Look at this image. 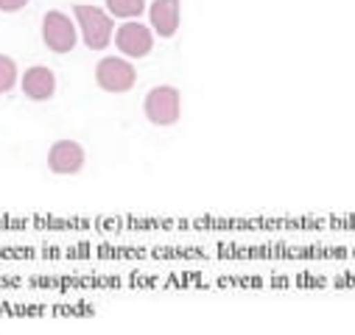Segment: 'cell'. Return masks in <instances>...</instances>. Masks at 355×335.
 Wrapping results in <instances>:
<instances>
[{
    "mask_svg": "<svg viewBox=\"0 0 355 335\" xmlns=\"http://www.w3.org/2000/svg\"><path fill=\"white\" fill-rule=\"evenodd\" d=\"M73 15H76V23L81 28V37H84V45L93 48V51H104L110 42H112V15L98 9V6H73Z\"/></svg>",
    "mask_w": 355,
    "mask_h": 335,
    "instance_id": "obj_1",
    "label": "cell"
},
{
    "mask_svg": "<svg viewBox=\"0 0 355 335\" xmlns=\"http://www.w3.org/2000/svg\"><path fill=\"white\" fill-rule=\"evenodd\" d=\"M143 109H146V118L154 126H173L176 120H180V112H182L180 90L171 87V84H159V87L148 90V96L143 101Z\"/></svg>",
    "mask_w": 355,
    "mask_h": 335,
    "instance_id": "obj_2",
    "label": "cell"
},
{
    "mask_svg": "<svg viewBox=\"0 0 355 335\" xmlns=\"http://www.w3.org/2000/svg\"><path fill=\"white\" fill-rule=\"evenodd\" d=\"M96 81H98V87L104 93H129L135 87V81H137V70L132 67V62L121 59V56H107L98 62L96 67Z\"/></svg>",
    "mask_w": 355,
    "mask_h": 335,
    "instance_id": "obj_3",
    "label": "cell"
},
{
    "mask_svg": "<svg viewBox=\"0 0 355 335\" xmlns=\"http://www.w3.org/2000/svg\"><path fill=\"white\" fill-rule=\"evenodd\" d=\"M42 39L53 53H70L76 48V26L64 12H48L42 17Z\"/></svg>",
    "mask_w": 355,
    "mask_h": 335,
    "instance_id": "obj_4",
    "label": "cell"
},
{
    "mask_svg": "<svg viewBox=\"0 0 355 335\" xmlns=\"http://www.w3.org/2000/svg\"><path fill=\"white\" fill-rule=\"evenodd\" d=\"M112 37H115L118 51L129 59H143L154 48V31L148 26H140V23H123Z\"/></svg>",
    "mask_w": 355,
    "mask_h": 335,
    "instance_id": "obj_5",
    "label": "cell"
},
{
    "mask_svg": "<svg viewBox=\"0 0 355 335\" xmlns=\"http://www.w3.org/2000/svg\"><path fill=\"white\" fill-rule=\"evenodd\" d=\"M84 148L76 140H59L48 151V168L59 176H73L84 168Z\"/></svg>",
    "mask_w": 355,
    "mask_h": 335,
    "instance_id": "obj_6",
    "label": "cell"
},
{
    "mask_svg": "<svg viewBox=\"0 0 355 335\" xmlns=\"http://www.w3.org/2000/svg\"><path fill=\"white\" fill-rule=\"evenodd\" d=\"M151 28L157 31V37L171 39L176 31H180V0H154L151 9Z\"/></svg>",
    "mask_w": 355,
    "mask_h": 335,
    "instance_id": "obj_7",
    "label": "cell"
},
{
    "mask_svg": "<svg viewBox=\"0 0 355 335\" xmlns=\"http://www.w3.org/2000/svg\"><path fill=\"white\" fill-rule=\"evenodd\" d=\"M23 93L31 101L53 98V93H56V75H53V70H48L45 64H37V67L26 70V75H23Z\"/></svg>",
    "mask_w": 355,
    "mask_h": 335,
    "instance_id": "obj_8",
    "label": "cell"
},
{
    "mask_svg": "<svg viewBox=\"0 0 355 335\" xmlns=\"http://www.w3.org/2000/svg\"><path fill=\"white\" fill-rule=\"evenodd\" d=\"M107 12L112 17L132 20V17H140L146 12V0H107Z\"/></svg>",
    "mask_w": 355,
    "mask_h": 335,
    "instance_id": "obj_9",
    "label": "cell"
},
{
    "mask_svg": "<svg viewBox=\"0 0 355 335\" xmlns=\"http://www.w3.org/2000/svg\"><path fill=\"white\" fill-rule=\"evenodd\" d=\"M17 84V64L12 56L0 53V93H12Z\"/></svg>",
    "mask_w": 355,
    "mask_h": 335,
    "instance_id": "obj_10",
    "label": "cell"
},
{
    "mask_svg": "<svg viewBox=\"0 0 355 335\" xmlns=\"http://www.w3.org/2000/svg\"><path fill=\"white\" fill-rule=\"evenodd\" d=\"M28 0H0V12H20Z\"/></svg>",
    "mask_w": 355,
    "mask_h": 335,
    "instance_id": "obj_11",
    "label": "cell"
}]
</instances>
